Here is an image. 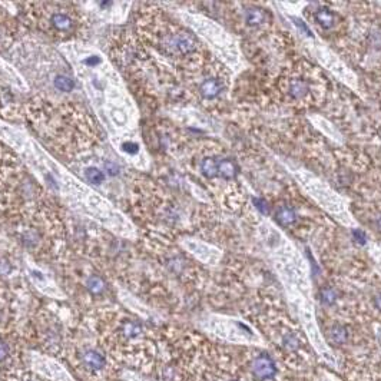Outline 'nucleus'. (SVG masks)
<instances>
[{
    "label": "nucleus",
    "mask_w": 381,
    "mask_h": 381,
    "mask_svg": "<svg viewBox=\"0 0 381 381\" xmlns=\"http://www.w3.org/2000/svg\"><path fill=\"white\" fill-rule=\"evenodd\" d=\"M33 23L56 39H70L79 35L84 24L78 9L70 3H33Z\"/></svg>",
    "instance_id": "obj_1"
},
{
    "label": "nucleus",
    "mask_w": 381,
    "mask_h": 381,
    "mask_svg": "<svg viewBox=\"0 0 381 381\" xmlns=\"http://www.w3.org/2000/svg\"><path fill=\"white\" fill-rule=\"evenodd\" d=\"M156 46L167 56H185L198 47V42L187 32H167L156 41Z\"/></svg>",
    "instance_id": "obj_2"
},
{
    "label": "nucleus",
    "mask_w": 381,
    "mask_h": 381,
    "mask_svg": "<svg viewBox=\"0 0 381 381\" xmlns=\"http://www.w3.org/2000/svg\"><path fill=\"white\" fill-rule=\"evenodd\" d=\"M253 373L259 380H270L276 374L275 362L267 354H261L253 361Z\"/></svg>",
    "instance_id": "obj_3"
},
{
    "label": "nucleus",
    "mask_w": 381,
    "mask_h": 381,
    "mask_svg": "<svg viewBox=\"0 0 381 381\" xmlns=\"http://www.w3.org/2000/svg\"><path fill=\"white\" fill-rule=\"evenodd\" d=\"M15 23L12 18L0 9V49L7 47L15 36Z\"/></svg>",
    "instance_id": "obj_4"
},
{
    "label": "nucleus",
    "mask_w": 381,
    "mask_h": 381,
    "mask_svg": "<svg viewBox=\"0 0 381 381\" xmlns=\"http://www.w3.org/2000/svg\"><path fill=\"white\" fill-rule=\"evenodd\" d=\"M222 86L216 79H205L199 86V93L205 99H215L221 93Z\"/></svg>",
    "instance_id": "obj_5"
},
{
    "label": "nucleus",
    "mask_w": 381,
    "mask_h": 381,
    "mask_svg": "<svg viewBox=\"0 0 381 381\" xmlns=\"http://www.w3.org/2000/svg\"><path fill=\"white\" fill-rule=\"evenodd\" d=\"M13 158H10L9 155V150L0 145V182H3L7 175H9V170L13 168Z\"/></svg>",
    "instance_id": "obj_6"
},
{
    "label": "nucleus",
    "mask_w": 381,
    "mask_h": 381,
    "mask_svg": "<svg viewBox=\"0 0 381 381\" xmlns=\"http://www.w3.org/2000/svg\"><path fill=\"white\" fill-rule=\"evenodd\" d=\"M82 359L85 361L86 365L93 368V370H102L104 365H105V359L98 351H93V350L86 351Z\"/></svg>",
    "instance_id": "obj_7"
},
{
    "label": "nucleus",
    "mask_w": 381,
    "mask_h": 381,
    "mask_svg": "<svg viewBox=\"0 0 381 381\" xmlns=\"http://www.w3.org/2000/svg\"><path fill=\"white\" fill-rule=\"evenodd\" d=\"M265 19H267V13L262 9L251 7L245 12V21L250 26H258V24L264 23Z\"/></svg>",
    "instance_id": "obj_8"
},
{
    "label": "nucleus",
    "mask_w": 381,
    "mask_h": 381,
    "mask_svg": "<svg viewBox=\"0 0 381 381\" xmlns=\"http://www.w3.org/2000/svg\"><path fill=\"white\" fill-rule=\"evenodd\" d=\"M296 219V212H294L293 208H290V207H281V208L276 211V221H278L281 225H284V227H288V225L294 224Z\"/></svg>",
    "instance_id": "obj_9"
},
{
    "label": "nucleus",
    "mask_w": 381,
    "mask_h": 381,
    "mask_svg": "<svg viewBox=\"0 0 381 381\" xmlns=\"http://www.w3.org/2000/svg\"><path fill=\"white\" fill-rule=\"evenodd\" d=\"M316 21H318V24L324 29H330L333 27V24L336 23V18H334V13L330 12L328 9H319L316 13Z\"/></svg>",
    "instance_id": "obj_10"
},
{
    "label": "nucleus",
    "mask_w": 381,
    "mask_h": 381,
    "mask_svg": "<svg viewBox=\"0 0 381 381\" xmlns=\"http://www.w3.org/2000/svg\"><path fill=\"white\" fill-rule=\"evenodd\" d=\"M236 165L233 164V161H230V159H224V161H221L219 164H218V173L222 176V178H225V179H233L235 178V175H236Z\"/></svg>",
    "instance_id": "obj_11"
},
{
    "label": "nucleus",
    "mask_w": 381,
    "mask_h": 381,
    "mask_svg": "<svg viewBox=\"0 0 381 381\" xmlns=\"http://www.w3.org/2000/svg\"><path fill=\"white\" fill-rule=\"evenodd\" d=\"M308 92V85L305 81H301V79H296L291 82L290 85V95L294 98V99H301L305 96V93Z\"/></svg>",
    "instance_id": "obj_12"
},
{
    "label": "nucleus",
    "mask_w": 381,
    "mask_h": 381,
    "mask_svg": "<svg viewBox=\"0 0 381 381\" xmlns=\"http://www.w3.org/2000/svg\"><path fill=\"white\" fill-rule=\"evenodd\" d=\"M141 333H142V327H141V324H138L135 321H127L122 325V334L127 339H135V337L141 336Z\"/></svg>",
    "instance_id": "obj_13"
},
{
    "label": "nucleus",
    "mask_w": 381,
    "mask_h": 381,
    "mask_svg": "<svg viewBox=\"0 0 381 381\" xmlns=\"http://www.w3.org/2000/svg\"><path fill=\"white\" fill-rule=\"evenodd\" d=\"M201 170L207 178H213L218 173V162L213 158H205L201 162Z\"/></svg>",
    "instance_id": "obj_14"
},
{
    "label": "nucleus",
    "mask_w": 381,
    "mask_h": 381,
    "mask_svg": "<svg viewBox=\"0 0 381 381\" xmlns=\"http://www.w3.org/2000/svg\"><path fill=\"white\" fill-rule=\"evenodd\" d=\"M55 84V87L59 89L61 92H70L73 87H75V82L72 78L66 76V75H58L53 81Z\"/></svg>",
    "instance_id": "obj_15"
},
{
    "label": "nucleus",
    "mask_w": 381,
    "mask_h": 381,
    "mask_svg": "<svg viewBox=\"0 0 381 381\" xmlns=\"http://www.w3.org/2000/svg\"><path fill=\"white\" fill-rule=\"evenodd\" d=\"M347 337H348V333H347V328L342 327V325H336L333 327V330L330 331V339L333 342L336 344H344L347 341Z\"/></svg>",
    "instance_id": "obj_16"
},
{
    "label": "nucleus",
    "mask_w": 381,
    "mask_h": 381,
    "mask_svg": "<svg viewBox=\"0 0 381 381\" xmlns=\"http://www.w3.org/2000/svg\"><path fill=\"white\" fill-rule=\"evenodd\" d=\"M105 287V281H104L101 276L93 275L87 279V290H89L92 294H101V293H104Z\"/></svg>",
    "instance_id": "obj_17"
},
{
    "label": "nucleus",
    "mask_w": 381,
    "mask_h": 381,
    "mask_svg": "<svg viewBox=\"0 0 381 381\" xmlns=\"http://www.w3.org/2000/svg\"><path fill=\"white\" fill-rule=\"evenodd\" d=\"M85 176L89 182L96 184V185H98V184H102L104 179H105L104 173L98 169V168H87V169L85 170Z\"/></svg>",
    "instance_id": "obj_18"
},
{
    "label": "nucleus",
    "mask_w": 381,
    "mask_h": 381,
    "mask_svg": "<svg viewBox=\"0 0 381 381\" xmlns=\"http://www.w3.org/2000/svg\"><path fill=\"white\" fill-rule=\"evenodd\" d=\"M321 299H322L324 304L331 305V304H334L336 299H337V293H336L333 288H324V290L321 291Z\"/></svg>",
    "instance_id": "obj_19"
},
{
    "label": "nucleus",
    "mask_w": 381,
    "mask_h": 381,
    "mask_svg": "<svg viewBox=\"0 0 381 381\" xmlns=\"http://www.w3.org/2000/svg\"><path fill=\"white\" fill-rule=\"evenodd\" d=\"M282 342H284V345L288 348V350H296L298 347H299V339H296L294 334H287L284 339H282Z\"/></svg>",
    "instance_id": "obj_20"
},
{
    "label": "nucleus",
    "mask_w": 381,
    "mask_h": 381,
    "mask_svg": "<svg viewBox=\"0 0 381 381\" xmlns=\"http://www.w3.org/2000/svg\"><path fill=\"white\" fill-rule=\"evenodd\" d=\"M7 356H9V348H7V345H6L3 341H0V361L6 360Z\"/></svg>",
    "instance_id": "obj_21"
},
{
    "label": "nucleus",
    "mask_w": 381,
    "mask_h": 381,
    "mask_svg": "<svg viewBox=\"0 0 381 381\" xmlns=\"http://www.w3.org/2000/svg\"><path fill=\"white\" fill-rule=\"evenodd\" d=\"M122 149H124L125 152H129V153H136V152H138V145L133 144V142H127V144H124Z\"/></svg>",
    "instance_id": "obj_22"
},
{
    "label": "nucleus",
    "mask_w": 381,
    "mask_h": 381,
    "mask_svg": "<svg viewBox=\"0 0 381 381\" xmlns=\"http://www.w3.org/2000/svg\"><path fill=\"white\" fill-rule=\"evenodd\" d=\"M254 202L255 205H256V208L262 212V213H268V208L265 207V202H264V201H261V199H255Z\"/></svg>",
    "instance_id": "obj_23"
},
{
    "label": "nucleus",
    "mask_w": 381,
    "mask_h": 381,
    "mask_svg": "<svg viewBox=\"0 0 381 381\" xmlns=\"http://www.w3.org/2000/svg\"><path fill=\"white\" fill-rule=\"evenodd\" d=\"M296 26H298V27H299V29H302V30H304V32H305V33H307L308 36H311V32H310V29H308V27H307V26H305V24H304L302 21H296Z\"/></svg>",
    "instance_id": "obj_24"
},
{
    "label": "nucleus",
    "mask_w": 381,
    "mask_h": 381,
    "mask_svg": "<svg viewBox=\"0 0 381 381\" xmlns=\"http://www.w3.org/2000/svg\"><path fill=\"white\" fill-rule=\"evenodd\" d=\"M374 302H376V307H377V308H379V310H381V294H380V296H376V299H374Z\"/></svg>",
    "instance_id": "obj_25"
},
{
    "label": "nucleus",
    "mask_w": 381,
    "mask_h": 381,
    "mask_svg": "<svg viewBox=\"0 0 381 381\" xmlns=\"http://www.w3.org/2000/svg\"><path fill=\"white\" fill-rule=\"evenodd\" d=\"M376 224H377V228H379V230L381 231V216H379V219H377V222H376Z\"/></svg>",
    "instance_id": "obj_26"
},
{
    "label": "nucleus",
    "mask_w": 381,
    "mask_h": 381,
    "mask_svg": "<svg viewBox=\"0 0 381 381\" xmlns=\"http://www.w3.org/2000/svg\"><path fill=\"white\" fill-rule=\"evenodd\" d=\"M235 381H236V380H235Z\"/></svg>",
    "instance_id": "obj_27"
}]
</instances>
